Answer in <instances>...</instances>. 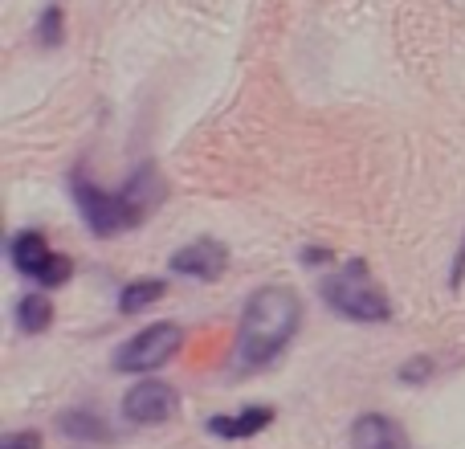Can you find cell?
Masks as SVG:
<instances>
[{"mask_svg": "<svg viewBox=\"0 0 465 449\" xmlns=\"http://www.w3.org/2000/svg\"><path fill=\"white\" fill-rule=\"evenodd\" d=\"M70 196L94 237H119V233H127V229H139V224L147 221V213L163 201V180L155 176L152 164H143L127 185L111 193V188L94 185V180L86 176V168H74Z\"/></svg>", "mask_w": 465, "mask_h": 449, "instance_id": "obj_1", "label": "cell"}, {"mask_svg": "<svg viewBox=\"0 0 465 449\" xmlns=\"http://www.w3.org/2000/svg\"><path fill=\"white\" fill-rule=\"evenodd\" d=\"M302 323V298L286 286H262L249 294L245 311H241L237 327V347H232V368L237 372H257L273 364L286 344L298 335Z\"/></svg>", "mask_w": 465, "mask_h": 449, "instance_id": "obj_2", "label": "cell"}, {"mask_svg": "<svg viewBox=\"0 0 465 449\" xmlns=\"http://www.w3.org/2000/svg\"><path fill=\"white\" fill-rule=\"evenodd\" d=\"M322 298H327L331 311L351 323H388L392 319V303H388V294L371 282L368 265H363L360 257L347 262L343 270L322 282Z\"/></svg>", "mask_w": 465, "mask_h": 449, "instance_id": "obj_3", "label": "cell"}, {"mask_svg": "<svg viewBox=\"0 0 465 449\" xmlns=\"http://www.w3.org/2000/svg\"><path fill=\"white\" fill-rule=\"evenodd\" d=\"M8 257H13V265L25 274V278H33L41 290H54V286H65L74 274V262L65 254H57V249H49V237L41 229H25L16 233L13 241H8Z\"/></svg>", "mask_w": 465, "mask_h": 449, "instance_id": "obj_4", "label": "cell"}, {"mask_svg": "<svg viewBox=\"0 0 465 449\" xmlns=\"http://www.w3.org/2000/svg\"><path fill=\"white\" fill-rule=\"evenodd\" d=\"M184 347V327L180 323H152L139 335L114 352V372H155Z\"/></svg>", "mask_w": 465, "mask_h": 449, "instance_id": "obj_5", "label": "cell"}, {"mask_svg": "<svg viewBox=\"0 0 465 449\" xmlns=\"http://www.w3.org/2000/svg\"><path fill=\"white\" fill-rule=\"evenodd\" d=\"M176 388L163 384V380H143L123 396V417L135 421V425H163V421L176 417Z\"/></svg>", "mask_w": 465, "mask_h": 449, "instance_id": "obj_6", "label": "cell"}, {"mask_svg": "<svg viewBox=\"0 0 465 449\" xmlns=\"http://www.w3.org/2000/svg\"><path fill=\"white\" fill-rule=\"evenodd\" d=\"M168 265H172V274H180V278L217 282L221 274L229 270V249L213 237H196V241H188V245H180Z\"/></svg>", "mask_w": 465, "mask_h": 449, "instance_id": "obj_7", "label": "cell"}, {"mask_svg": "<svg viewBox=\"0 0 465 449\" xmlns=\"http://www.w3.org/2000/svg\"><path fill=\"white\" fill-rule=\"evenodd\" d=\"M351 449H409V437L384 413H363L351 421Z\"/></svg>", "mask_w": 465, "mask_h": 449, "instance_id": "obj_8", "label": "cell"}, {"mask_svg": "<svg viewBox=\"0 0 465 449\" xmlns=\"http://www.w3.org/2000/svg\"><path fill=\"white\" fill-rule=\"evenodd\" d=\"M273 421V409L270 404H249V409L232 413V417H209V434L221 437V442H245V437H257L265 425Z\"/></svg>", "mask_w": 465, "mask_h": 449, "instance_id": "obj_9", "label": "cell"}, {"mask_svg": "<svg viewBox=\"0 0 465 449\" xmlns=\"http://www.w3.org/2000/svg\"><path fill=\"white\" fill-rule=\"evenodd\" d=\"M57 429H62L70 442H82V445H111L114 442V429L90 409H65L62 417H57Z\"/></svg>", "mask_w": 465, "mask_h": 449, "instance_id": "obj_10", "label": "cell"}, {"mask_svg": "<svg viewBox=\"0 0 465 449\" xmlns=\"http://www.w3.org/2000/svg\"><path fill=\"white\" fill-rule=\"evenodd\" d=\"M49 323H54V303H49L45 290H29V294L16 298V327L25 335H45Z\"/></svg>", "mask_w": 465, "mask_h": 449, "instance_id": "obj_11", "label": "cell"}, {"mask_svg": "<svg viewBox=\"0 0 465 449\" xmlns=\"http://www.w3.org/2000/svg\"><path fill=\"white\" fill-rule=\"evenodd\" d=\"M163 294H168V282L163 278H135V282H127V286L119 290V311L123 314H139V311H147V306L160 303Z\"/></svg>", "mask_w": 465, "mask_h": 449, "instance_id": "obj_12", "label": "cell"}, {"mask_svg": "<svg viewBox=\"0 0 465 449\" xmlns=\"http://www.w3.org/2000/svg\"><path fill=\"white\" fill-rule=\"evenodd\" d=\"M62 37H65V16H62V8H57V5H45V8H41V16H37V45L57 49V45H62Z\"/></svg>", "mask_w": 465, "mask_h": 449, "instance_id": "obj_13", "label": "cell"}, {"mask_svg": "<svg viewBox=\"0 0 465 449\" xmlns=\"http://www.w3.org/2000/svg\"><path fill=\"white\" fill-rule=\"evenodd\" d=\"M429 376H433V360H425V355H412V360L401 368V380H404V384H425Z\"/></svg>", "mask_w": 465, "mask_h": 449, "instance_id": "obj_14", "label": "cell"}, {"mask_svg": "<svg viewBox=\"0 0 465 449\" xmlns=\"http://www.w3.org/2000/svg\"><path fill=\"white\" fill-rule=\"evenodd\" d=\"M0 449H41V434L37 429H21V434H8Z\"/></svg>", "mask_w": 465, "mask_h": 449, "instance_id": "obj_15", "label": "cell"}, {"mask_svg": "<svg viewBox=\"0 0 465 449\" xmlns=\"http://www.w3.org/2000/svg\"><path fill=\"white\" fill-rule=\"evenodd\" d=\"M465 286V241L458 249V257H453V270H450V290H461Z\"/></svg>", "mask_w": 465, "mask_h": 449, "instance_id": "obj_16", "label": "cell"}, {"mask_svg": "<svg viewBox=\"0 0 465 449\" xmlns=\"http://www.w3.org/2000/svg\"><path fill=\"white\" fill-rule=\"evenodd\" d=\"M322 262H331L327 249H306V265H322Z\"/></svg>", "mask_w": 465, "mask_h": 449, "instance_id": "obj_17", "label": "cell"}]
</instances>
